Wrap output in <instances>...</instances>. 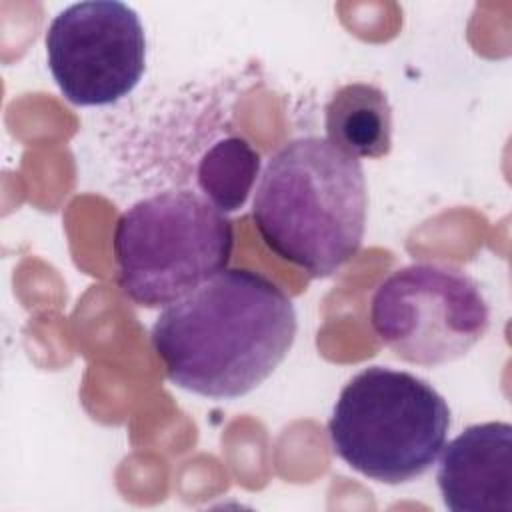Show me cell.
<instances>
[{
	"mask_svg": "<svg viewBox=\"0 0 512 512\" xmlns=\"http://www.w3.org/2000/svg\"><path fill=\"white\" fill-rule=\"evenodd\" d=\"M448 428L450 408L426 380L384 366L352 376L328 420L334 454L382 484H404L428 472Z\"/></svg>",
	"mask_w": 512,
	"mask_h": 512,
	"instance_id": "3957f363",
	"label": "cell"
},
{
	"mask_svg": "<svg viewBox=\"0 0 512 512\" xmlns=\"http://www.w3.org/2000/svg\"><path fill=\"white\" fill-rule=\"evenodd\" d=\"M260 172V154L240 136L214 142L200 158L196 180L202 196L220 212H234L248 200Z\"/></svg>",
	"mask_w": 512,
	"mask_h": 512,
	"instance_id": "9c48e42d",
	"label": "cell"
},
{
	"mask_svg": "<svg viewBox=\"0 0 512 512\" xmlns=\"http://www.w3.org/2000/svg\"><path fill=\"white\" fill-rule=\"evenodd\" d=\"M358 158L320 136L284 144L266 164L252 220L262 242L310 278H328L358 252L366 224Z\"/></svg>",
	"mask_w": 512,
	"mask_h": 512,
	"instance_id": "7a4b0ae2",
	"label": "cell"
},
{
	"mask_svg": "<svg viewBox=\"0 0 512 512\" xmlns=\"http://www.w3.org/2000/svg\"><path fill=\"white\" fill-rule=\"evenodd\" d=\"M46 56L64 98L76 106H106L128 96L146 68L144 26L118 0L76 2L46 30Z\"/></svg>",
	"mask_w": 512,
	"mask_h": 512,
	"instance_id": "8992f818",
	"label": "cell"
},
{
	"mask_svg": "<svg viewBox=\"0 0 512 512\" xmlns=\"http://www.w3.org/2000/svg\"><path fill=\"white\" fill-rule=\"evenodd\" d=\"M370 324L400 360L438 366L462 358L484 338L490 308L478 282L464 270L418 262L378 284Z\"/></svg>",
	"mask_w": 512,
	"mask_h": 512,
	"instance_id": "5b68a950",
	"label": "cell"
},
{
	"mask_svg": "<svg viewBox=\"0 0 512 512\" xmlns=\"http://www.w3.org/2000/svg\"><path fill=\"white\" fill-rule=\"evenodd\" d=\"M326 140L354 158H382L392 148V108L366 82L340 86L324 108Z\"/></svg>",
	"mask_w": 512,
	"mask_h": 512,
	"instance_id": "ba28073f",
	"label": "cell"
},
{
	"mask_svg": "<svg viewBox=\"0 0 512 512\" xmlns=\"http://www.w3.org/2000/svg\"><path fill=\"white\" fill-rule=\"evenodd\" d=\"M292 300L264 274L226 268L166 306L150 342L168 380L206 398L258 388L296 338Z\"/></svg>",
	"mask_w": 512,
	"mask_h": 512,
	"instance_id": "6da1fadb",
	"label": "cell"
},
{
	"mask_svg": "<svg viewBox=\"0 0 512 512\" xmlns=\"http://www.w3.org/2000/svg\"><path fill=\"white\" fill-rule=\"evenodd\" d=\"M232 246V222L192 190L138 200L112 238L118 284L144 308H166L226 270Z\"/></svg>",
	"mask_w": 512,
	"mask_h": 512,
	"instance_id": "277c9868",
	"label": "cell"
},
{
	"mask_svg": "<svg viewBox=\"0 0 512 512\" xmlns=\"http://www.w3.org/2000/svg\"><path fill=\"white\" fill-rule=\"evenodd\" d=\"M438 466V488L452 512H512V426L472 424L448 446Z\"/></svg>",
	"mask_w": 512,
	"mask_h": 512,
	"instance_id": "52a82bcc",
	"label": "cell"
}]
</instances>
